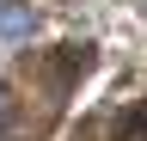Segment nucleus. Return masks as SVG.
<instances>
[{"instance_id": "1", "label": "nucleus", "mask_w": 147, "mask_h": 141, "mask_svg": "<svg viewBox=\"0 0 147 141\" xmlns=\"http://www.w3.org/2000/svg\"><path fill=\"white\" fill-rule=\"evenodd\" d=\"M31 31H37V12H31V6H18V0H0V49L25 43Z\"/></svg>"}]
</instances>
